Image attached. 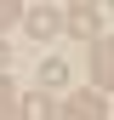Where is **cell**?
I'll return each instance as SVG.
<instances>
[{"instance_id":"6da1fadb","label":"cell","mask_w":114,"mask_h":120,"mask_svg":"<svg viewBox=\"0 0 114 120\" xmlns=\"http://www.w3.org/2000/svg\"><path fill=\"white\" fill-rule=\"evenodd\" d=\"M63 114H108V97H103V86H86V92H74V97H68L63 103Z\"/></svg>"},{"instance_id":"7a4b0ae2","label":"cell","mask_w":114,"mask_h":120,"mask_svg":"<svg viewBox=\"0 0 114 120\" xmlns=\"http://www.w3.org/2000/svg\"><path fill=\"white\" fill-rule=\"evenodd\" d=\"M63 29H68V34H80V40H97L103 17H97V6H74V11L63 17Z\"/></svg>"},{"instance_id":"3957f363","label":"cell","mask_w":114,"mask_h":120,"mask_svg":"<svg viewBox=\"0 0 114 120\" xmlns=\"http://www.w3.org/2000/svg\"><path fill=\"white\" fill-rule=\"evenodd\" d=\"M91 74H97V86H114V46L108 40H91Z\"/></svg>"},{"instance_id":"277c9868","label":"cell","mask_w":114,"mask_h":120,"mask_svg":"<svg viewBox=\"0 0 114 120\" xmlns=\"http://www.w3.org/2000/svg\"><path fill=\"white\" fill-rule=\"evenodd\" d=\"M23 23H28V34H34V40H51V34H57V29H63V17H57V11H51V6H40V11H28V17H23Z\"/></svg>"},{"instance_id":"5b68a950","label":"cell","mask_w":114,"mask_h":120,"mask_svg":"<svg viewBox=\"0 0 114 120\" xmlns=\"http://www.w3.org/2000/svg\"><path fill=\"white\" fill-rule=\"evenodd\" d=\"M17 109H23V114H63V103H57V97H46V86H40V92H34V97H23Z\"/></svg>"},{"instance_id":"8992f818","label":"cell","mask_w":114,"mask_h":120,"mask_svg":"<svg viewBox=\"0 0 114 120\" xmlns=\"http://www.w3.org/2000/svg\"><path fill=\"white\" fill-rule=\"evenodd\" d=\"M63 80H68V69L57 63V57H46V63H40V86L51 92V86H63Z\"/></svg>"},{"instance_id":"52a82bcc","label":"cell","mask_w":114,"mask_h":120,"mask_svg":"<svg viewBox=\"0 0 114 120\" xmlns=\"http://www.w3.org/2000/svg\"><path fill=\"white\" fill-rule=\"evenodd\" d=\"M17 103H23V97H17V86H11V80H6V69H0V114H17Z\"/></svg>"},{"instance_id":"ba28073f","label":"cell","mask_w":114,"mask_h":120,"mask_svg":"<svg viewBox=\"0 0 114 120\" xmlns=\"http://www.w3.org/2000/svg\"><path fill=\"white\" fill-rule=\"evenodd\" d=\"M17 17H23V0H0V34H6Z\"/></svg>"},{"instance_id":"9c48e42d","label":"cell","mask_w":114,"mask_h":120,"mask_svg":"<svg viewBox=\"0 0 114 120\" xmlns=\"http://www.w3.org/2000/svg\"><path fill=\"white\" fill-rule=\"evenodd\" d=\"M6 63H11V52H6V40H0V69H6Z\"/></svg>"},{"instance_id":"30bf717a","label":"cell","mask_w":114,"mask_h":120,"mask_svg":"<svg viewBox=\"0 0 114 120\" xmlns=\"http://www.w3.org/2000/svg\"><path fill=\"white\" fill-rule=\"evenodd\" d=\"M68 6H97V0H68Z\"/></svg>"},{"instance_id":"8fae6325","label":"cell","mask_w":114,"mask_h":120,"mask_svg":"<svg viewBox=\"0 0 114 120\" xmlns=\"http://www.w3.org/2000/svg\"><path fill=\"white\" fill-rule=\"evenodd\" d=\"M108 6H114V0H108Z\"/></svg>"}]
</instances>
